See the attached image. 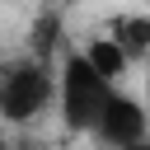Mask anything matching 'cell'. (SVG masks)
I'll use <instances>...</instances> for the list:
<instances>
[{
	"mask_svg": "<svg viewBox=\"0 0 150 150\" xmlns=\"http://www.w3.org/2000/svg\"><path fill=\"white\" fill-rule=\"evenodd\" d=\"M112 94H117L112 80H103V75L89 66L84 52H66L61 80H56V98H61V122H66L75 136H84V131L98 127V117H103V108H108Z\"/></svg>",
	"mask_w": 150,
	"mask_h": 150,
	"instance_id": "obj_1",
	"label": "cell"
},
{
	"mask_svg": "<svg viewBox=\"0 0 150 150\" xmlns=\"http://www.w3.org/2000/svg\"><path fill=\"white\" fill-rule=\"evenodd\" d=\"M117 150H150V136L145 141H131V145H117Z\"/></svg>",
	"mask_w": 150,
	"mask_h": 150,
	"instance_id": "obj_7",
	"label": "cell"
},
{
	"mask_svg": "<svg viewBox=\"0 0 150 150\" xmlns=\"http://www.w3.org/2000/svg\"><path fill=\"white\" fill-rule=\"evenodd\" d=\"M89 136H94L103 150H117V145L145 141V136H150V112H145L136 98L112 94V98H108V108H103V117H98V127H94Z\"/></svg>",
	"mask_w": 150,
	"mask_h": 150,
	"instance_id": "obj_3",
	"label": "cell"
},
{
	"mask_svg": "<svg viewBox=\"0 0 150 150\" xmlns=\"http://www.w3.org/2000/svg\"><path fill=\"white\" fill-rule=\"evenodd\" d=\"M145 94H150V56H145Z\"/></svg>",
	"mask_w": 150,
	"mask_h": 150,
	"instance_id": "obj_8",
	"label": "cell"
},
{
	"mask_svg": "<svg viewBox=\"0 0 150 150\" xmlns=\"http://www.w3.org/2000/svg\"><path fill=\"white\" fill-rule=\"evenodd\" d=\"M84 56H89V66H94L103 80H112V84H117V75L127 70V52H122L112 38H94V42L84 47Z\"/></svg>",
	"mask_w": 150,
	"mask_h": 150,
	"instance_id": "obj_6",
	"label": "cell"
},
{
	"mask_svg": "<svg viewBox=\"0 0 150 150\" xmlns=\"http://www.w3.org/2000/svg\"><path fill=\"white\" fill-rule=\"evenodd\" d=\"M56 98V80L47 70V61L28 56L0 70V117L5 122H33L47 112V103Z\"/></svg>",
	"mask_w": 150,
	"mask_h": 150,
	"instance_id": "obj_2",
	"label": "cell"
},
{
	"mask_svg": "<svg viewBox=\"0 0 150 150\" xmlns=\"http://www.w3.org/2000/svg\"><path fill=\"white\" fill-rule=\"evenodd\" d=\"M66 5H75V0H66Z\"/></svg>",
	"mask_w": 150,
	"mask_h": 150,
	"instance_id": "obj_9",
	"label": "cell"
},
{
	"mask_svg": "<svg viewBox=\"0 0 150 150\" xmlns=\"http://www.w3.org/2000/svg\"><path fill=\"white\" fill-rule=\"evenodd\" d=\"M56 47H61V14H56V9H42V14L33 19V28H28V52H33L38 61H47Z\"/></svg>",
	"mask_w": 150,
	"mask_h": 150,
	"instance_id": "obj_5",
	"label": "cell"
},
{
	"mask_svg": "<svg viewBox=\"0 0 150 150\" xmlns=\"http://www.w3.org/2000/svg\"><path fill=\"white\" fill-rule=\"evenodd\" d=\"M0 70H5V66H0Z\"/></svg>",
	"mask_w": 150,
	"mask_h": 150,
	"instance_id": "obj_10",
	"label": "cell"
},
{
	"mask_svg": "<svg viewBox=\"0 0 150 150\" xmlns=\"http://www.w3.org/2000/svg\"><path fill=\"white\" fill-rule=\"evenodd\" d=\"M108 38L127 52V61H145L150 56V14H112Z\"/></svg>",
	"mask_w": 150,
	"mask_h": 150,
	"instance_id": "obj_4",
	"label": "cell"
}]
</instances>
